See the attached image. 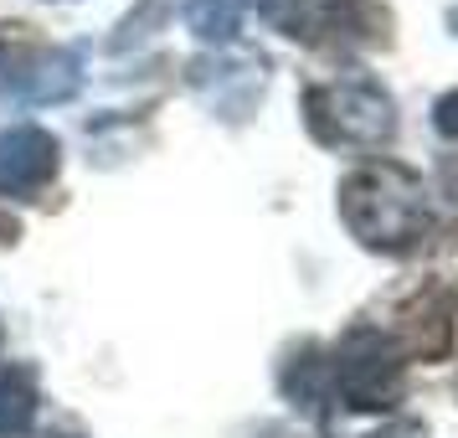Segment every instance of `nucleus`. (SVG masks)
I'll use <instances>...</instances> for the list:
<instances>
[{"instance_id": "obj_1", "label": "nucleus", "mask_w": 458, "mask_h": 438, "mask_svg": "<svg viewBox=\"0 0 458 438\" xmlns=\"http://www.w3.org/2000/svg\"><path fill=\"white\" fill-rule=\"evenodd\" d=\"M340 217L376 253H412L433 228L428 186L407 166H392V160L360 166L340 181Z\"/></svg>"}, {"instance_id": "obj_2", "label": "nucleus", "mask_w": 458, "mask_h": 438, "mask_svg": "<svg viewBox=\"0 0 458 438\" xmlns=\"http://www.w3.org/2000/svg\"><path fill=\"white\" fill-rule=\"evenodd\" d=\"M304 119L310 134L330 150H376L392 140L396 108L392 93L371 78H340L304 93Z\"/></svg>"}, {"instance_id": "obj_3", "label": "nucleus", "mask_w": 458, "mask_h": 438, "mask_svg": "<svg viewBox=\"0 0 458 438\" xmlns=\"http://www.w3.org/2000/svg\"><path fill=\"white\" fill-rule=\"evenodd\" d=\"M402 372H407V356L396 351L392 335L355 325L330 356V392L345 397V408L355 413H386L402 397Z\"/></svg>"}, {"instance_id": "obj_4", "label": "nucleus", "mask_w": 458, "mask_h": 438, "mask_svg": "<svg viewBox=\"0 0 458 438\" xmlns=\"http://www.w3.org/2000/svg\"><path fill=\"white\" fill-rule=\"evenodd\" d=\"M83 83V57L67 47H37L21 26L0 31V99L11 104H63Z\"/></svg>"}, {"instance_id": "obj_5", "label": "nucleus", "mask_w": 458, "mask_h": 438, "mask_svg": "<svg viewBox=\"0 0 458 438\" xmlns=\"http://www.w3.org/2000/svg\"><path fill=\"white\" fill-rule=\"evenodd\" d=\"M52 176H57V140L47 129H0V196H37Z\"/></svg>"}, {"instance_id": "obj_6", "label": "nucleus", "mask_w": 458, "mask_h": 438, "mask_svg": "<svg viewBox=\"0 0 458 438\" xmlns=\"http://www.w3.org/2000/svg\"><path fill=\"white\" fill-rule=\"evenodd\" d=\"M396 351L402 356H422V361H443L454 351V305L443 289H422L417 299L402 305L396 314Z\"/></svg>"}, {"instance_id": "obj_7", "label": "nucleus", "mask_w": 458, "mask_h": 438, "mask_svg": "<svg viewBox=\"0 0 458 438\" xmlns=\"http://www.w3.org/2000/svg\"><path fill=\"white\" fill-rule=\"evenodd\" d=\"M37 372L31 366H5L0 372V438H21L37 423Z\"/></svg>"}, {"instance_id": "obj_8", "label": "nucleus", "mask_w": 458, "mask_h": 438, "mask_svg": "<svg viewBox=\"0 0 458 438\" xmlns=\"http://www.w3.org/2000/svg\"><path fill=\"white\" fill-rule=\"evenodd\" d=\"M186 26L201 42H232L242 26V5L237 0H186Z\"/></svg>"}, {"instance_id": "obj_9", "label": "nucleus", "mask_w": 458, "mask_h": 438, "mask_svg": "<svg viewBox=\"0 0 458 438\" xmlns=\"http://www.w3.org/2000/svg\"><path fill=\"white\" fill-rule=\"evenodd\" d=\"M170 5H175V0H145L140 11H129V16H124V26H119V37H114V47L124 52L129 42H140V37H149V26H160V21L170 16Z\"/></svg>"}, {"instance_id": "obj_10", "label": "nucleus", "mask_w": 458, "mask_h": 438, "mask_svg": "<svg viewBox=\"0 0 458 438\" xmlns=\"http://www.w3.org/2000/svg\"><path fill=\"white\" fill-rule=\"evenodd\" d=\"M433 129L443 134V140H458V88L443 93V99L433 104Z\"/></svg>"}, {"instance_id": "obj_11", "label": "nucleus", "mask_w": 458, "mask_h": 438, "mask_svg": "<svg viewBox=\"0 0 458 438\" xmlns=\"http://www.w3.org/2000/svg\"><path fill=\"white\" fill-rule=\"evenodd\" d=\"M371 438H428V428H422L417 417H396V423H386V428L371 434Z\"/></svg>"}, {"instance_id": "obj_12", "label": "nucleus", "mask_w": 458, "mask_h": 438, "mask_svg": "<svg viewBox=\"0 0 458 438\" xmlns=\"http://www.w3.org/2000/svg\"><path fill=\"white\" fill-rule=\"evenodd\" d=\"M5 237H16V222H11V217L0 211V243H5Z\"/></svg>"}, {"instance_id": "obj_13", "label": "nucleus", "mask_w": 458, "mask_h": 438, "mask_svg": "<svg viewBox=\"0 0 458 438\" xmlns=\"http://www.w3.org/2000/svg\"><path fill=\"white\" fill-rule=\"evenodd\" d=\"M448 26H454V31H458V5H454V11H448Z\"/></svg>"}]
</instances>
